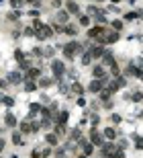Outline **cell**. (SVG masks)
Masks as SVG:
<instances>
[{"label": "cell", "mask_w": 143, "mask_h": 158, "mask_svg": "<svg viewBox=\"0 0 143 158\" xmlns=\"http://www.w3.org/2000/svg\"><path fill=\"white\" fill-rule=\"evenodd\" d=\"M59 21H68V13H66V10H59Z\"/></svg>", "instance_id": "cb8c5ba5"}, {"label": "cell", "mask_w": 143, "mask_h": 158, "mask_svg": "<svg viewBox=\"0 0 143 158\" xmlns=\"http://www.w3.org/2000/svg\"><path fill=\"white\" fill-rule=\"evenodd\" d=\"M72 90H74L76 95H82V92H84V88H82V84H78V82H74V86H72Z\"/></svg>", "instance_id": "2e32d148"}, {"label": "cell", "mask_w": 143, "mask_h": 158, "mask_svg": "<svg viewBox=\"0 0 143 158\" xmlns=\"http://www.w3.org/2000/svg\"><path fill=\"white\" fill-rule=\"evenodd\" d=\"M137 17H139V13H127V14H125L127 21H133V19H137Z\"/></svg>", "instance_id": "7402d4cb"}, {"label": "cell", "mask_w": 143, "mask_h": 158, "mask_svg": "<svg viewBox=\"0 0 143 158\" xmlns=\"http://www.w3.org/2000/svg\"><path fill=\"white\" fill-rule=\"evenodd\" d=\"M84 152H86V154H90V152H92V144H86V142H84Z\"/></svg>", "instance_id": "4316f807"}, {"label": "cell", "mask_w": 143, "mask_h": 158, "mask_svg": "<svg viewBox=\"0 0 143 158\" xmlns=\"http://www.w3.org/2000/svg\"><path fill=\"white\" fill-rule=\"evenodd\" d=\"M59 121H61V123H66V121H68V111H63V113L59 115Z\"/></svg>", "instance_id": "83f0119b"}, {"label": "cell", "mask_w": 143, "mask_h": 158, "mask_svg": "<svg viewBox=\"0 0 143 158\" xmlns=\"http://www.w3.org/2000/svg\"><path fill=\"white\" fill-rule=\"evenodd\" d=\"M102 31H104L102 27H92V29L88 31V35H90V37H100V35H102Z\"/></svg>", "instance_id": "8992f818"}, {"label": "cell", "mask_w": 143, "mask_h": 158, "mask_svg": "<svg viewBox=\"0 0 143 158\" xmlns=\"http://www.w3.org/2000/svg\"><path fill=\"white\" fill-rule=\"evenodd\" d=\"M90 62H92V55H90V54H84V58H82V64H86V66H88Z\"/></svg>", "instance_id": "44dd1931"}, {"label": "cell", "mask_w": 143, "mask_h": 158, "mask_svg": "<svg viewBox=\"0 0 143 158\" xmlns=\"http://www.w3.org/2000/svg\"><path fill=\"white\" fill-rule=\"evenodd\" d=\"M39 86L47 88V86H51V80H49V78H43V80H39Z\"/></svg>", "instance_id": "d6986e66"}, {"label": "cell", "mask_w": 143, "mask_h": 158, "mask_svg": "<svg viewBox=\"0 0 143 158\" xmlns=\"http://www.w3.org/2000/svg\"><path fill=\"white\" fill-rule=\"evenodd\" d=\"M2 103L6 105V107H13V105H14V99H13V96H4V99H2Z\"/></svg>", "instance_id": "e0dca14e"}, {"label": "cell", "mask_w": 143, "mask_h": 158, "mask_svg": "<svg viewBox=\"0 0 143 158\" xmlns=\"http://www.w3.org/2000/svg\"><path fill=\"white\" fill-rule=\"evenodd\" d=\"M102 55H104V64H106V66H113V64H115L113 54H109V51H106V54H102Z\"/></svg>", "instance_id": "8fae6325"}, {"label": "cell", "mask_w": 143, "mask_h": 158, "mask_svg": "<svg viewBox=\"0 0 143 158\" xmlns=\"http://www.w3.org/2000/svg\"><path fill=\"white\" fill-rule=\"evenodd\" d=\"M25 88H27V90H35V82H33V80H29V82L25 84Z\"/></svg>", "instance_id": "f1b7e54d"}, {"label": "cell", "mask_w": 143, "mask_h": 158, "mask_svg": "<svg viewBox=\"0 0 143 158\" xmlns=\"http://www.w3.org/2000/svg\"><path fill=\"white\" fill-rule=\"evenodd\" d=\"M13 142L16 146H23V137H20V134H16V131H14V134H13Z\"/></svg>", "instance_id": "9a60e30c"}, {"label": "cell", "mask_w": 143, "mask_h": 158, "mask_svg": "<svg viewBox=\"0 0 143 158\" xmlns=\"http://www.w3.org/2000/svg\"><path fill=\"white\" fill-rule=\"evenodd\" d=\"M80 23H82V25H88V23H90V19H88V17H82V19H80Z\"/></svg>", "instance_id": "1f68e13d"}, {"label": "cell", "mask_w": 143, "mask_h": 158, "mask_svg": "<svg viewBox=\"0 0 143 158\" xmlns=\"http://www.w3.org/2000/svg\"><path fill=\"white\" fill-rule=\"evenodd\" d=\"M39 74H41L39 70H37V68H33V70H29V72H27V78H29V80H33V78H37Z\"/></svg>", "instance_id": "7c38bea8"}, {"label": "cell", "mask_w": 143, "mask_h": 158, "mask_svg": "<svg viewBox=\"0 0 143 158\" xmlns=\"http://www.w3.org/2000/svg\"><path fill=\"white\" fill-rule=\"evenodd\" d=\"M104 136L109 137V140H115V130H113V127H109V130H104Z\"/></svg>", "instance_id": "ac0fdd59"}, {"label": "cell", "mask_w": 143, "mask_h": 158, "mask_svg": "<svg viewBox=\"0 0 143 158\" xmlns=\"http://www.w3.org/2000/svg\"><path fill=\"white\" fill-rule=\"evenodd\" d=\"M80 49H82V45L78 41H70V43L63 45V54L68 55V58H74V54H76V51H80Z\"/></svg>", "instance_id": "6da1fadb"}, {"label": "cell", "mask_w": 143, "mask_h": 158, "mask_svg": "<svg viewBox=\"0 0 143 158\" xmlns=\"http://www.w3.org/2000/svg\"><path fill=\"white\" fill-rule=\"evenodd\" d=\"M92 74H94V78L100 80V78H104V68H102V66H96V68L92 70Z\"/></svg>", "instance_id": "5b68a950"}, {"label": "cell", "mask_w": 143, "mask_h": 158, "mask_svg": "<svg viewBox=\"0 0 143 158\" xmlns=\"http://www.w3.org/2000/svg\"><path fill=\"white\" fill-rule=\"evenodd\" d=\"M29 14H31V17H35V19H37V17H39V10L35 8V10H31V13H29Z\"/></svg>", "instance_id": "d6a6232c"}, {"label": "cell", "mask_w": 143, "mask_h": 158, "mask_svg": "<svg viewBox=\"0 0 143 158\" xmlns=\"http://www.w3.org/2000/svg\"><path fill=\"white\" fill-rule=\"evenodd\" d=\"M102 54H104V49H102L100 45H98V47L94 45V47H92V51H90V55H92V58H100Z\"/></svg>", "instance_id": "ba28073f"}, {"label": "cell", "mask_w": 143, "mask_h": 158, "mask_svg": "<svg viewBox=\"0 0 143 158\" xmlns=\"http://www.w3.org/2000/svg\"><path fill=\"white\" fill-rule=\"evenodd\" d=\"M66 8H68L70 13H76V14H80V6H78L76 2H68V4H66Z\"/></svg>", "instance_id": "52a82bcc"}, {"label": "cell", "mask_w": 143, "mask_h": 158, "mask_svg": "<svg viewBox=\"0 0 143 158\" xmlns=\"http://www.w3.org/2000/svg\"><path fill=\"white\" fill-rule=\"evenodd\" d=\"M109 158H125V154H123V152H115V154H110Z\"/></svg>", "instance_id": "f546056e"}, {"label": "cell", "mask_w": 143, "mask_h": 158, "mask_svg": "<svg viewBox=\"0 0 143 158\" xmlns=\"http://www.w3.org/2000/svg\"><path fill=\"white\" fill-rule=\"evenodd\" d=\"M20 80H23V76H20L19 72H10V74H8V82H13V84H19Z\"/></svg>", "instance_id": "3957f363"}, {"label": "cell", "mask_w": 143, "mask_h": 158, "mask_svg": "<svg viewBox=\"0 0 143 158\" xmlns=\"http://www.w3.org/2000/svg\"><path fill=\"white\" fill-rule=\"evenodd\" d=\"M20 4H23V0H10V6L13 8H19Z\"/></svg>", "instance_id": "d4e9b609"}, {"label": "cell", "mask_w": 143, "mask_h": 158, "mask_svg": "<svg viewBox=\"0 0 143 158\" xmlns=\"http://www.w3.org/2000/svg\"><path fill=\"white\" fill-rule=\"evenodd\" d=\"M90 140H92V144H94V146H102V137L98 136L96 131H92V134H90Z\"/></svg>", "instance_id": "277c9868"}, {"label": "cell", "mask_w": 143, "mask_h": 158, "mask_svg": "<svg viewBox=\"0 0 143 158\" xmlns=\"http://www.w3.org/2000/svg\"><path fill=\"white\" fill-rule=\"evenodd\" d=\"M39 111H41V105L39 103H33V105H31V113H39Z\"/></svg>", "instance_id": "603a6c76"}, {"label": "cell", "mask_w": 143, "mask_h": 158, "mask_svg": "<svg viewBox=\"0 0 143 158\" xmlns=\"http://www.w3.org/2000/svg\"><path fill=\"white\" fill-rule=\"evenodd\" d=\"M113 27H115V29H116V31H119V29H121V27H123V23H121V21H115V23H113Z\"/></svg>", "instance_id": "4dcf8cb0"}, {"label": "cell", "mask_w": 143, "mask_h": 158, "mask_svg": "<svg viewBox=\"0 0 143 158\" xmlns=\"http://www.w3.org/2000/svg\"><path fill=\"white\" fill-rule=\"evenodd\" d=\"M51 70H53L55 76H61L66 72V66H63V62H59V60H53V62H51Z\"/></svg>", "instance_id": "7a4b0ae2"}, {"label": "cell", "mask_w": 143, "mask_h": 158, "mask_svg": "<svg viewBox=\"0 0 143 158\" xmlns=\"http://www.w3.org/2000/svg\"><path fill=\"white\" fill-rule=\"evenodd\" d=\"M45 140H47V142H49L51 146L57 144V136H55V134H47V136H45Z\"/></svg>", "instance_id": "5bb4252c"}, {"label": "cell", "mask_w": 143, "mask_h": 158, "mask_svg": "<svg viewBox=\"0 0 143 158\" xmlns=\"http://www.w3.org/2000/svg\"><path fill=\"white\" fill-rule=\"evenodd\" d=\"M96 2H102V0H96Z\"/></svg>", "instance_id": "8d00e7d4"}, {"label": "cell", "mask_w": 143, "mask_h": 158, "mask_svg": "<svg viewBox=\"0 0 143 158\" xmlns=\"http://www.w3.org/2000/svg\"><path fill=\"white\" fill-rule=\"evenodd\" d=\"M6 125H8V127H14V125H16V117H14L13 113H8V115H6Z\"/></svg>", "instance_id": "30bf717a"}, {"label": "cell", "mask_w": 143, "mask_h": 158, "mask_svg": "<svg viewBox=\"0 0 143 158\" xmlns=\"http://www.w3.org/2000/svg\"><path fill=\"white\" fill-rule=\"evenodd\" d=\"M61 31H63V33H68V35H72V37L78 33V29H76L74 25H66V29H61Z\"/></svg>", "instance_id": "9c48e42d"}, {"label": "cell", "mask_w": 143, "mask_h": 158, "mask_svg": "<svg viewBox=\"0 0 143 158\" xmlns=\"http://www.w3.org/2000/svg\"><path fill=\"white\" fill-rule=\"evenodd\" d=\"M102 152H104V154H110V152H115V144H106Z\"/></svg>", "instance_id": "ffe728a7"}, {"label": "cell", "mask_w": 143, "mask_h": 158, "mask_svg": "<svg viewBox=\"0 0 143 158\" xmlns=\"http://www.w3.org/2000/svg\"><path fill=\"white\" fill-rule=\"evenodd\" d=\"M133 101H141V92H135V95H133Z\"/></svg>", "instance_id": "836d02e7"}, {"label": "cell", "mask_w": 143, "mask_h": 158, "mask_svg": "<svg viewBox=\"0 0 143 158\" xmlns=\"http://www.w3.org/2000/svg\"><path fill=\"white\" fill-rule=\"evenodd\" d=\"M4 150V142H2V140H0V152Z\"/></svg>", "instance_id": "e575fe53"}, {"label": "cell", "mask_w": 143, "mask_h": 158, "mask_svg": "<svg viewBox=\"0 0 143 158\" xmlns=\"http://www.w3.org/2000/svg\"><path fill=\"white\" fill-rule=\"evenodd\" d=\"M110 95H113V92H110L109 88H104V90H100V99H102V101H109V99H110Z\"/></svg>", "instance_id": "4fadbf2b"}, {"label": "cell", "mask_w": 143, "mask_h": 158, "mask_svg": "<svg viewBox=\"0 0 143 158\" xmlns=\"http://www.w3.org/2000/svg\"><path fill=\"white\" fill-rule=\"evenodd\" d=\"M116 39H119V33H116V31L109 35V41H110V43H113V41H116Z\"/></svg>", "instance_id": "484cf974"}, {"label": "cell", "mask_w": 143, "mask_h": 158, "mask_svg": "<svg viewBox=\"0 0 143 158\" xmlns=\"http://www.w3.org/2000/svg\"><path fill=\"white\" fill-rule=\"evenodd\" d=\"M78 158H86V154H82V156H78Z\"/></svg>", "instance_id": "d590c367"}]
</instances>
